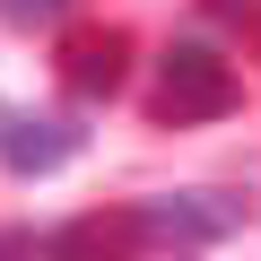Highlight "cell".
<instances>
[{
    "mask_svg": "<svg viewBox=\"0 0 261 261\" xmlns=\"http://www.w3.org/2000/svg\"><path fill=\"white\" fill-rule=\"evenodd\" d=\"M235 61L226 53H209V44H174L166 61H157V113L166 122H218V113H235Z\"/></svg>",
    "mask_w": 261,
    "mask_h": 261,
    "instance_id": "6da1fadb",
    "label": "cell"
},
{
    "mask_svg": "<svg viewBox=\"0 0 261 261\" xmlns=\"http://www.w3.org/2000/svg\"><path fill=\"white\" fill-rule=\"evenodd\" d=\"M235 200H218V192H166V200H140L130 209V235L140 244H157V252H209V244H226L235 235Z\"/></svg>",
    "mask_w": 261,
    "mask_h": 261,
    "instance_id": "7a4b0ae2",
    "label": "cell"
},
{
    "mask_svg": "<svg viewBox=\"0 0 261 261\" xmlns=\"http://www.w3.org/2000/svg\"><path fill=\"white\" fill-rule=\"evenodd\" d=\"M79 157V122L61 113H0V166L9 174H53Z\"/></svg>",
    "mask_w": 261,
    "mask_h": 261,
    "instance_id": "3957f363",
    "label": "cell"
},
{
    "mask_svg": "<svg viewBox=\"0 0 261 261\" xmlns=\"http://www.w3.org/2000/svg\"><path fill=\"white\" fill-rule=\"evenodd\" d=\"M61 79H70V96H113L130 79V35L122 27H79L61 44Z\"/></svg>",
    "mask_w": 261,
    "mask_h": 261,
    "instance_id": "277c9868",
    "label": "cell"
},
{
    "mask_svg": "<svg viewBox=\"0 0 261 261\" xmlns=\"http://www.w3.org/2000/svg\"><path fill=\"white\" fill-rule=\"evenodd\" d=\"M44 252H53V261H140V235H130V218H122V209H113V218H105V209H87V218H70Z\"/></svg>",
    "mask_w": 261,
    "mask_h": 261,
    "instance_id": "5b68a950",
    "label": "cell"
},
{
    "mask_svg": "<svg viewBox=\"0 0 261 261\" xmlns=\"http://www.w3.org/2000/svg\"><path fill=\"white\" fill-rule=\"evenodd\" d=\"M61 9H70V0H0L9 27H61Z\"/></svg>",
    "mask_w": 261,
    "mask_h": 261,
    "instance_id": "8992f818",
    "label": "cell"
},
{
    "mask_svg": "<svg viewBox=\"0 0 261 261\" xmlns=\"http://www.w3.org/2000/svg\"><path fill=\"white\" fill-rule=\"evenodd\" d=\"M0 261H35V235L27 226H0Z\"/></svg>",
    "mask_w": 261,
    "mask_h": 261,
    "instance_id": "52a82bcc",
    "label": "cell"
},
{
    "mask_svg": "<svg viewBox=\"0 0 261 261\" xmlns=\"http://www.w3.org/2000/svg\"><path fill=\"white\" fill-rule=\"evenodd\" d=\"M252 35H261V18H252Z\"/></svg>",
    "mask_w": 261,
    "mask_h": 261,
    "instance_id": "ba28073f",
    "label": "cell"
}]
</instances>
